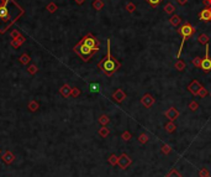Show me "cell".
<instances>
[{
  "label": "cell",
  "instance_id": "6da1fadb",
  "mask_svg": "<svg viewBox=\"0 0 211 177\" xmlns=\"http://www.w3.org/2000/svg\"><path fill=\"white\" fill-rule=\"evenodd\" d=\"M16 5L12 3V0H6V3L0 6V31L4 32L7 26H10L15 18L21 13L20 7H16L12 10V7Z\"/></svg>",
  "mask_w": 211,
  "mask_h": 177
},
{
  "label": "cell",
  "instance_id": "7a4b0ae2",
  "mask_svg": "<svg viewBox=\"0 0 211 177\" xmlns=\"http://www.w3.org/2000/svg\"><path fill=\"white\" fill-rule=\"evenodd\" d=\"M120 62L116 60L115 57L111 56V46H110V40H107V55L100 61L99 68L103 71L106 76H112L117 70L120 68Z\"/></svg>",
  "mask_w": 211,
  "mask_h": 177
},
{
  "label": "cell",
  "instance_id": "3957f363",
  "mask_svg": "<svg viewBox=\"0 0 211 177\" xmlns=\"http://www.w3.org/2000/svg\"><path fill=\"white\" fill-rule=\"evenodd\" d=\"M195 31H196V29L194 27V26H191L189 22H184L183 26H180V27L178 29V33L182 36V42H180L179 52H178V55H176V57H178V58H179L180 55H182V50H183V47H184V44H185V41H187V39L191 37L194 33H195Z\"/></svg>",
  "mask_w": 211,
  "mask_h": 177
},
{
  "label": "cell",
  "instance_id": "277c9868",
  "mask_svg": "<svg viewBox=\"0 0 211 177\" xmlns=\"http://www.w3.org/2000/svg\"><path fill=\"white\" fill-rule=\"evenodd\" d=\"M74 51L80 56L83 61H89L90 57L99 51V48H90L87 45H84L83 42H79V44L74 47Z\"/></svg>",
  "mask_w": 211,
  "mask_h": 177
},
{
  "label": "cell",
  "instance_id": "5b68a950",
  "mask_svg": "<svg viewBox=\"0 0 211 177\" xmlns=\"http://www.w3.org/2000/svg\"><path fill=\"white\" fill-rule=\"evenodd\" d=\"M201 70L205 73L211 72V57L209 55V44L205 45V57L201 61Z\"/></svg>",
  "mask_w": 211,
  "mask_h": 177
},
{
  "label": "cell",
  "instance_id": "8992f818",
  "mask_svg": "<svg viewBox=\"0 0 211 177\" xmlns=\"http://www.w3.org/2000/svg\"><path fill=\"white\" fill-rule=\"evenodd\" d=\"M84 45H87L90 48H99V41L91 35V33H88L85 37H83V40L80 41Z\"/></svg>",
  "mask_w": 211,
  "mask_h": 177
},
{
  "label": "cell",
  "instance_id": "52a82bcc",
  "mask_svg": "<svg viewBox=\"0 0 211 177\" xmlns=\"http://www.w3.org/2000/svg\"><path fill=\"white\" fill-rule=\"evenodd\" d=\"M131 164H132V158H130V156L126 155V154H122L119 158H117V165H119L120 168H122V170H126Z\"/></svg>",
  "mask_w": 211,
  "mask_h": 177
},
{
  "label": "cell",
  "instance_id": "ba28073f",
  "mask_svg": "<svg viewBox=\"0 0 211 177\" xmlns=\"http://www.w3.org/2000/svg\"><path fill=\"white\" fill-rule=\"evenodd\" d=\"M199 20L204 21V22L211 21V6H206L205 9H202L199 13Z\"/></svg>",
  "mask_w": 211,
  "mask_h": 177
},
{
  "label": "cell",
  "instance_id": "9c48e42d",
  "mask_svg": "<svg viewBox=\"0 0 211 177\" xmlns=\"http://www.w3.org/2000/svg\"><path fill=\"white\" fill-rule=\"evenodd\" d=\"M202 86L199 83V81H196V79H194L189 86H188V90L190 92V93L193 94V96H198V93H199V90H200V88H201Z\"/></svg>",
  "mask_w": 211,
  "mask_h": 177
},
{
  "label": "cell",
  "instance_id": "30bf717a",
  "mask_svg": "<svg viewBox=\"0 0 211 177\" xmlns=\"http://www.w3.org/2000/svg\"><path fill=\"white\" fill-rule=\"evenodd\" d=\"M154 98L152 97L151 94H145L142 97V99H141V103H142V105L145 107V108H151L152 105L154 104Z\"/></svg>",
  "mask_w": 211,
  "mask_h": 177
},
{
  "label": "cell",
  "instance_id": "8fae6325",
  "mask_svg": "<svg viewBox=\"0 0 211 177\" xmlns=\"http://www.w3.org/2000/svg\"><path fill=\"white\" fill-rule=\"evenodd\" d=\"M164 115H165L171 121H174V120L176 119V118L179 116V112H178V109H176V108L172 107V108H169V109H168V110L165 112Z\"/></svg>",
  "mask_w": 211,
  "mask_h": 177
},
{
  "label": "cell",
  "instance_id": "7c38bea8",
  "mask_svg": "<svg viewBox=\"0 0 211 177\" xmlns=\"http://www.w3.org/2000/svg\"><path fill=\"white\" fill-rule=\"evenodd\" d=\"M1 158H3V161L6 164V165H11L14 161H15V156H14V154L11 153V151H5V153L3 154V156H1Z\"/></svg>",
  "mask_w": 211,
  "mask_h": 177
},
{
  "label": "cell",
  "instance_id": "4fadbf2b",
  "mask_svg": "<svg viewBox=\"0 0 211 177\" xmlns=\"http://www.w3.org/2000/svg\"><path fill=\"white\" fill-rule=\"evenodd\" d=\"M112 98L116 100L117 103H121V102H124V100L126 99V93L121 88H119V89H116V92L112 94Z\"/></svg>",
  "mask_w": 211,
  "mask_h": 177
},
{
  "label": "cell",
  "instance_id": "5bb4252c",
  "mask_svg": "<svg viewBox=\"0 0 211 177\" xmlns=\"http://www.w3.org/2000/svg\"><path fill=\"white\" fill-rule=\"evenodd\" d=\"M89 90L91 92V93H100L101 92V86L99 83H90L89 84Z\"/></svg>",
  "mask_w": 211,
  "mask_h": 177
},
{
  "label": "cell",
  "instance_id": "9a60e30c",
  "mask_svg": "<svg viewBox=\"0 0 211 177\" xmlns=\"http://www.w3.org/2000/svg\"><path fill=\"white\" fill-rule=\"evenodd\" d=\"M61 94L63 96V97H68V96H71L72 94V88L68 86V84H64V86L61 88Z\"/></svg>",
  "mask_w": 211,
  "mask_h": 177
},
{
  "label": "cell",
  "instance_id": "2e32d148",
  "mask_svg": "<svg viewBox=\"0 0 211 177\" xmlns=\"http://www.w3.org/2000/svg\"><path fill=\"white\" fill-rule=\"evenodd\" d=\"M209 36L206 35V33H200V35L198 36V42L199 44H201V45H206V44H209Z\"/></svg>",
  "mask_w": 211,
  "mask_h": 177
},
{
  "label": "cell",
  "instance_id": "e0dca14e",
  "mask_svg": "<svg viewBox=\"0 0 211 177\" xmlns=\"http://www.w3.org/2000/svg\"><path fill=\"white\" fill-rule=\"evenodd\" d=\"M180 22H182V19H180V16H178V15H173L172 18L169 19V24L172 25V26H178Z\"/></svg>",
  "mask_w": 211,
  "mask_h": 177
},
{
  "label": "cell",
  "instance_id": "ac0fdd59",
  "mask_svg": "<svg viewBox=\"0 0 211 177\" xmlns=\"http://www.w3.org/2000/svg\"><path fill=\"white\" fill-rule=\"evenodd\" d=\"M164 11H165L168 15H172V14L175 11V6H174L172 3H168V4H165V6H164Z\"/></svg>",
  "mask_w": 211,
  "mask_h": 177
},
{
  "label": "cell",
  "instance_id": "d6986e66",
  "mask_svg": "<svg viewBox=\"0 0 211 177\" xmlns=\"http://www.w3.org/2000/svg\"><path fill=\"white\" fill-rule=\"evenodd\" d=\"M174 67H175V70H176V71H184V70H185V67H187V64H185V62H184V61L178 60V61L175 62Z\"/></svg>",
  "mask_w": 211,
  "mask_h": 177
},
{
  "label": "cell",
  "instance_id": "ffe728a7",
  "mask_svg": "<svg viewBox=\"0 0 211 177\" xmlns=\"http://www.w3.org/2000/svg\"><path fill=\"white\" fill-rule=\"evenodd\" d=\"M175 129H176V126H175V124H174L173 121H169V123L165 124V130H167V133L172 134V133L175 131Z\"/></svg>",
  "mask_w": 211,
  "mask_h": 177
},
{
  "label": "cell",
  "instance_id": "44dd1931",
  "mask_svg": "<svg viewBox=\"0 0 211 177\" xmlns=\"http://www.w3.org/2000/svg\"><path fill=\"white\" fill-rule=\"evenodd\" d=\"M93 6H94V9H95V10H101V9L104 7L103 0H95V1L93 3Z\"/></svg>",
  "mask_w": 211,
  "mask_h": 177
},
{
  "label": "cell",
  "instance_id": "7402d4cb",
  "mask_svg": "<svg viewBox=\"0 0 211 177\" xmlns=\"http://www.w3.org/2000/svg\"><path fill=\"white\" fill-rule=\"evenodd\" d=\"M99 123L103 125V126H105L106 124H109L110 123V119H109V116L107 115H100V118H99Z\"/></svg>",
  "mask_w": 211,
  "mask_h": 177
},
{
  "label": "cell",
  "instance_id": "603a6c76",
  "mask_svg": "<svg viewBox=\"0 0 211 177\" xmlns=\"http://www.w3.org/2000/svg\"><path fill=\"white\" fill-rule=\"evenodd\" d=\"M110 134V130H109L107 128H105V126H103L100 130H99V135L101 138H107V135Z\"/></svg>",
  "mask_w": 211,
  "mask_h": 177
},
{
  "label": "cell",
  "instance_id": "cb8c5ba5",
  "mask_svg": "<svg viewBox=\"0 0 211 177\" xmlns=\"http://www.w3.org/2000/svg\"><path fill=\"white\" fill-rule=\"evenodd\" d=\"M148 140H149V136L147 135V134H141V135L138 136L140 144H146V142H148Z\"/></svg>",
  "mask_w": 211,
  "mask_h": 177
},
{
  "label": "cell",
  "instance_id": "d4e9b609",
  "mask_svg": "<svg viewBox=\"0 0 211 177\" xmlns=\"http://www.w3.org/2000/svg\"><path fill=\"white\" fill-rule=\"evenodd\" d=\"M126 10H127L130 14H132L135 10H136V5H135L132 1H129L127 4H126Z\"/></svg>",
  "mask_w": 211,
  "mask_h": 177
},
{
  "label": "cell",
  "instance_id": "484cf974",
  "mask_svg": "<svg viewBox=\"0 0 211 177\" xmlns=\"http://www.w3.org/2000/svg\"><path fill=\"white\" fill-rule=\"evenodd\" d=\"M165 177H182V175L178 172L176 168H172V170L169 171V173H168Z\"/></svg>",
  "mask_w": 211,
  "mask_h": 177
},
{
  "label": "cell",
  "instance_id": "4316f807",
  "mask_svg": "<svg viewBox=\"0 0 211 177\" xmlns=\"http://www.w3.org/2000/svg\"><path fill=\"white\" fill-rule=\"evenodd\" d=\"M201 61H202V58L196 56V57H194V60H193V64L195 66V67H199V68H201Z\"/></svg>",
  "mask_w": 211,
  "mask_h": 177
},
{
  "label": "cell",
  "instance_id": "83f0119b",
  "mask_svg": "<svg viewBox=\"0 0 211 177\" xmlns=\"http://www.w3.org/2000/svg\"><path fill=\"white\" fill-rule=\"evenodd\" d=\"M117 157L115 154H112V155H110V157H109V164L110 165H112V166H115V165H117Z\"/></svg>",
  "mask_w": 211,
  "mask_h": 177
},
{
  "label": "cell",
  "instance_id": "f1b7e54d",
  "mask_svg": "<svg viewBox=\"0 0 211 177\" xmlns=\"http://www.w3.org/2000/svg\"><path fill=\"white\" fill-rule=\"evenodd\" d=\"M162 153H163V154H165V155L171 154V153H172V147H171L169 145H167V144L162 145Z\"/></svg>",
  "mask_w": 211,
  "mask_h": 177
},
{
  "label": "cell",
  "instance_id": "f546056e",
  "mask_svg": "<svg viewBox=\"0 0 211 177\" xmlns=\"http://www.w3.org/2000/svg\"><path fill=\"white\" fill-rule=\"evenodd\" d=\"M146 1H147L152 7H157L159 4L162 3V0H146Z\"/></svg>",
  "mask_w": 211,
  "mask_h": 177
},
{
  "label": "cell",
  "instance_id": "4dcf8cb0",
  "mask_svg": "<svg viewBox=\"0 0 211 177\" xmlns=\"http://www.w3.org/2000/svg\"><path fill=\"white\" fill-rule=\"evenodd\" d=\"M29 109L31 112H35V110H37L38 109V104H37V102H35V100H32V102L29 104Z\"/></svg>",
  "mask_w": 211,
  "mask_h": 177
},
{
  "label": "cell",
  "instance_id": "1f68e13d",
  "mask_svg": "<svg viewBox=\"0 0 211 177\" xmlns=\"http://www.w3.org/2000/svg\"><path fill=\"white\" fill-rule=\"evenodd\" d=\"M198 96L201 97V98H205V97L207 96V90H206L204 87H201L200 90H199V93H198Z\"/></svg>",
  "mask_w": 211,
  "mask_h": 177
},
{
  "label": "cell",
  "instance_id": "d6a6232c",
  "mask_svg": "<svg viewBox=\"0 0 211 177\" xmlns=\"http://www.w3.org/2000/svg\"><path fill=\"white\" fill-rule=\"evenodd\" d=\"M198 108H199V104H198L196 102H190V103H189V109H190V110L195 112Z\"/></svg>",
  "mask_w": 211,
  "mask_h": 177
},
{
  "label": "cell",
  "instance_id": "836d02e7",
  "mask_svg": "<svg viewBox=\"0 0 211 177\" xmlns=\"http://www.w3.org/2000/svg\"><path fill=\"white\" fill-rule=\"evenodd\" d=\"M121 138H122L125 141H129V140L131 139V134H130V131H125V133H122V134H121Z\"/></svg>",
  "mask_w": 211,
  "mask_h": 177
},
{
  "label": "cell",
  "instance_id": "e575fe53",
  "mask_svg": "<svg viewBox=\"0 0 211 177\" xmlns=\"http://www.w3.org/2000/svg\"><path fill=\"white\" fill-rule=\"evenodd\" d=\"M199 177H209V171L206 168H201L199 171Z\"/></svg>",
  "mask_w": 211,
  "mask_h": 177
},
{
  "label": "cell",
  "instance_id": "d590c367",
  "mask_svg": "<svg viewBox=\"0 0 211 177\" xmlns=\"http://www.w3.org/2000/svg\"><path fill=\"white\" fill-rule=\"evenodd\" d=\"M79 94H80V90H79L78 88H73V89H72V96H73V97H78Z\"/></svg>",
  "mask_w": 211,
  "mask_h": 177
},
{
  "label": "cell",
  "instance_id": "8d00e7d4",
  "mask_svg": "<svg viewBox=\"0 0 211 177\" xmlns=\"http://www.w3.org/2000/svg\"><path fill=\"white\" fill-rule=\"evenodd\" d=\"M20 61H21L22 63H27V62L30 61V57H27L26 55H24V56L21 57V60H20Z\"/></svg>",
  "mask_w": 211,
  "mask_h": 177
},
{
  "label": "cell",
  "instance_id": "74e56055",
  "mask_svg": "<svg viewBox=\"0 0 211 177\" xmlns=\"http://www.w3.org/2000/svg\"><path fill=\"white\" fill-rule=\"evenodd\" d=\"M36 71H37V70H36V67H35V66H31V67H30V68H29V72H30L31 74H33V73H36Z\"/></svg>",
  "mask_w": 211,
  "mask_h": 177
},
{
  "label": "cell",
  "instance_id": "f35d334b",
  "mask_svg": "<svg viewBox=\"0 0 211 177\" xmlns=\"http://www.w3.org/2000/svg\"><path fill=\"white\" fill-rule=\"evenodd\" d=\"M176 3L179 5H187L188 4V0H176Z\"/></svg>",
  "mask_w": 211,
  "mask_h": 177
},
{
  "label": "cell",
  "instance_id": "ab89813d",
  "mask_svg": "<svg viewBox=\"0 0 211 177\" xmlns=\"http://www.w3.org/2000/svg\"><path fill=\"white\" fill-rule=\"evenodd\" d=\"M202 4L205 6H211V0H202Z\"/></svg>",
  "mask_w": 211,
  "mask_h": 177
},
{
  "label": "cell",
  "instance_id": "60d3db41",
  "mask_svg": "<svg viewBox=\"0 0 211 177\" xmlns=\"http://www.w3.org/2000/svg\"><path fill=\"white\" fill-rule=\"evenodd\" d=\"M77 3H78V4H83L84 0H77Z\"/></svg>",
  "mask_w": 211,
  "mask_h": 177
},
{
  "label": "cell",
  "instance_id": "b9f144b4",
  "mask_svg": "<svg viewBox=\"0 0 211 177\" xmlns=\"http://www.w3.org/2000/svg\"><path fill=\"white\" fill-rule=\"evenodd\" d=\"M0 153H1V150H0Z\"/></svg>",
  "mask_w": 211,
  "mask_h": 177
},
{
  "label": "cell",
  "instance_id": "7bdbcfd3",
  "mask_svg": "<svg viewBox=\"0 0 211 177\" xmlns=\"http://www.w3.org/2000/svg\"><path fill=\"white\" fill-rule=\"evenodd\" d=\"M209 177H210V176H209Z\"/></svg>",
  "mask_w": 211,
  "mask_h": 177
}]
</instances>
